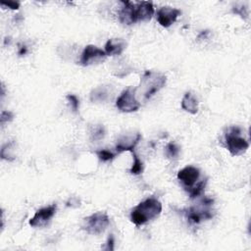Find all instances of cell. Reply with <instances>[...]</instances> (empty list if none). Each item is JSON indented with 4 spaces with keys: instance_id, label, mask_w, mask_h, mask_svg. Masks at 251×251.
Returning <instances> with one entry per match:
<instances>
[{
    "instance_id": "1",
    "label": "cell",
    "mask_w": 251,
    "mask_h": 251,
    "mask_svg": "<svg viewBox=\"0 0 251 251\" xmlns=\"http://www.w3.org/2000/svg\"><path fill=\"white\" fill-rule=\"evenodd\" d=\"M124 6L119 12L120 22L124 25H132L137 22L151 20L154 15V6L150 1H122Z\"/></svg>"
},
{
    "instance_id": "2",
    "label": "cell",
    "mask_w": 251,
    "mask_h": 251,
    "mask_svg": "<svg viewBox=\"0 0 251 251\" xmlns=\"http://www.w3.org/2000/svg\"><path fill=\"white\" fill-rule=\"evenodd\" d=\"M162 212V204L155 197H149L136 205L130 213V221L135 226H142L156 219Z\"/></svg>"
},
{
    "instance_id": "3",
    "label": "cell",
    "mask_w": 251,
    "mask_h": 251,
    "mask_svg": "<svg viewBox=\"0 0 251 251\" xmlns=\"http://www.w3.org/2000/svg\"><path fill=\"white\" fill-rule=\"evenodd\" d=\"M167 77L164 74L146 71L140 80V88L143 90V97L145 100L151 98L154 94L160 91L166 84Z\"/></svg>"
},
{
    "instance_id": "4",
    "label": "cell",
    "mask_w": 251,
    "mask_h": 251,
    "mask_svg": "<svg viewBox=\"0 0 251 251\" xmlns=\"http://www.w3.org/2000/svg\"><path fill=\"white\" fill-rule=\"evenodd\" d=\"M226 148L232 156H238L247 151L249 142L240 136V129L237 126H230L225 134Z\"/></svg>"
},
{
    "instance_id": "5",
    "label": "cell",
    "mask_w": 251,
    "mask_h": 251,
    "mask_svg": "<svg viewBox=\"0 0 251 251\" xmlns=\"http://www.w3.org/2000/svg\"><path fill=\"white\" fill-rule=\"evenodd\" d=\"M110 224L108 215L104 212H96L88 217H85L81 224V228L89 234L102 233Z\"/></svg>"
},
{
    "instance_id": "6",
    "label": "cell",
    "mask_w": 251,
    "mask_h": 251,
    "mask_svg": "<svg viewBox=\"0 0 251 251\" xmlns=\"http://www.w3.org/2000/svg\"><path fill=\"white\" fill-rule=\"evenodd\" d=\"M214 200L211 198H204L202 203L198 206H193L185 211V216L189 224L197 225L204 220H209L213 218V213L209 207L213 204Z\"/></svg>"
},
{
    "instance_id": "7",
    "label": "cell",
    "mask_w": 251,
    "mask_h": 251,
    "mask_svg": "<svg viewBox=\"0 0 251 251\" xmlns=\"http://www.w3.org/2000/svg\"><path fill=\"white\" fill-rule=\"evenodd\" d=\"M135 88L128 87L120 94L116 101V106L121 112L131 113L140 108V103L135 97Z\"/></svg>"
},
{
    "instance_id": "8",
    "label": "cell",
    "mask_w": 251,
    "mask_h": 251,
    "mask_svg": "<svg viewBox=\"0 0 251 251\" xmlns=\"http://www.w3.org/2000/svg\"><path fill=\"white\" fill-rule=\"evenodd\" d=\"M57 210V205L52 204L50 206L41 208L35 212L33 217L29 220L28 224L32 227H42L45 226L49 221L53 218Z\"/></svg>"
},
{
    "instance_id": "9",
    "label": "cell",
    "mask_w": 251,
    "mask_h": 251,
    "mask_svg": "<svg viewBox=\"0 0 251 251\" xmlns=\"http://www.w3.org/2000/svg\"><path fill=\"white\" fill-rule=\"evenodd\" d=\"M106 58V53L104 50L96 47L95 45L89 44L84 47L80 59L79 64L81 66H88L97 62H101Z\"/></svg>"
},
{
    "instance_id": "10",
    "label": "cell",
    "mask_w": 251,
    "mask_h": 251,
    "mask_svg": "<svg viewBox=\"0 0 251 251\" xmlns=\"http://www.w3.org/2000/svg\"><path fill=\"white\" fill-rule=\"evenodd\" d=\"M200 176V171L193 166H186L177 173V179L181 182L185 190L192 187Z\"/></svg>"
},
{
    "instance_id": "11",
    "label": "cell",
    "mask_w": 251,
    "mask_h": 251,
    "mask_svg": "<svg viewBox=\"0 0 251 251\" xmlns=\"http://www.w3.org/2000/svg\"><path fill=\"white\" fill-rule=\"evenodd\" d=\"M180 14L181 11L178 9L170 6H164L157 11V21L162 26L169 27L176 21Z\"/></svg>"
},
{
    "instance_id": "12",
    "label": "cell",
    "mask_w": 251,
    "mask_h": 251,
    "mask_svg": "<svg viewBox=\"0 0 251 251\" xmlns=\"http://www.w3.org/2000/svg\"><path fill=\"white\" fill-rule=\"evenodd\" d=\"M141 139V134L139 132H136L134 134H127L123 135L117 140L116 144V150L118 153H122L125 151H134L135 146Z\"/></svg>"
},
{
    "instance_id": "13",
    "label": "cell",
    "mask_w": 251,
    "mask_h": 251,
    "mask_svg": "<svg viewBox=\"0 0 251 251\" xmlns=\"http://www.w3.org/2000/svg\"><path fill=\"white\" fill-rule=\"evenodd\" d=\"M126 43L122 38H111L105 44L106 56L120 55L126 49Z\"/></svg>"
},
{
    "instance_id": "14",
    "label": "cell",
    "mask_w": 251,
    "mask_h": 251,
    "mask_svg": "<svg viewBox=\"0 0 251 251\" xmlns=\"http://www.w3.org/2000/svg\"><path fill=\"white\" fill-rule=\"evenodd\" d=\"M181 108L189 114H192V115L197 114L198 112L197 98L191 92H186L181 99Z\"/></svg>"
},
{
    "instance_id": "15",
    "label": "cell",
    "mask_w": 251,
    "mask_h": 251,
    "mask_svg": "<svg viewBox=\"0 0 251 251\" xmlns=\"http://www.w3.org/2000/svg\"><path fill=\"white\" fill-rule=\"evenodd\" d=\"M110 95V88L108 85H101L94 88L90 92V101L92 102H103L108 99Z\"/></svg>"
},
{
    "instance_id": "16",
    "label": "cell",
    "mask_w": 251,
    "mask_h": 251,
    "mask_svg": "<svg viewBox=\"0 0 251 251\" xmlns=\"http://www.w3.org/2000/svg\"><path fill=\"white\" fill-rule=\"evenodd\" d=\"M206 183H207V178L198 181V182H197L196 184H194L192 187H190L189 189H187L186 191L188 192L189 197H190V198H195V197L200 196V195L203 193L204 189H205Z\"/></svg>"
},
{
    "instance_id": "17",
    "label": "cell",
    "mask_w": 251,
    "mask_h": 251,
    "mask_svg": "<svg viewBox=\"0 0 251 251\" xmlns=\"http://www.w3.org/2000/svg\"><path fill=\"white\" fill-rule=\"evenodd\" d=\"M131 153H132L133 163H132V166L129 170V173L131 175H140V174H142V172L144 170V165H143L142 161L138 158V156L135 154L134 151H132Z\"/></svg>"
},
{
    "instance_id": "18",
    "label": "cell",
    "mask_w": 251,
    "mask_h": 251,
    "mask_svg": "<svg viewBox=\"0 0 251 251\" xmlns=\"http://www.w3.org/2000/svg\"><path fill=\"white\" fill-rule=\"evenodd\" d=\"M96 155L102 162H109V161H112L115 158V154L113 152H111L110 150H107V149L97 150Z\"/></svg>"
},
{
    "instance_id": "19",
    "label": "cell",
    "mask_w": 251,
    "mask_h": 251,
    "mask_svg": "<svg viewBox=\"0 0 251 251\" xmlns=\"http://www.w3.org/2000/svg\"><path fill=\"white\" fill-rule=\"evenodd\" d=\"M178 154H179V148L176 143L170 142L166 146V155L168 158H176L178 156Z\"/></svg>"
},
{
    "instance_id": "20",
    "label": "cell",
    "mask_w": 251,
    "mask_h": 251,
    "mask_svg": "<svg viewBox=\"0 0 251 251\" xmlns=\"http://www.w3.org/2000/svg\"><path fill=\"white\" fill-rule=\"evenodd\" d=\"M105 135V128L103 126H97L91 132V138L93 140H100Z\"/></svg>"
},
{
    "instance_id": "21",
    "label": "cell",
    "mask_w": 251,
    "mask_h": 251,
    "mask_svg": "<svg viewBox=\"0 0 251 251\" xmlns=\"http://www.w3.org/2000/svg\"><path fill=\"white\" fill-rule=\"evenodd\" d=\"M66 98L70 102L73 110L75 112H76L78 110V108H79V100H78V98L75 94H67Z\"/></svg>"
},
{
    "instance_id": "22",
    "label": "cell",
    "mask_w": 251,
    "mask_h": 251,
    "mask_svg": "<svg viewBox=\"0 0 251 251\" xmlns=\"http://www.w3.org/2000/svg\"><path fill=\"white\" fill-rule=\"evenodd\" d=\"M14 119V114L10 111H2L1 112V125H3L6 122H11Z\"/></svg>"
},
{
    "instance_id": "23",
    "label": "cell",
    "mask_w": 251,
    "mask_h": 251,
    "mask_svg": "<svg viewBox=\"0 0 251 251\" xmlns=\"http://www.w3.org/2000/svg\"><path fill=\"white\" fill-rule=\"evenodd\" d=\"M2 7H7L9 9L12 10H18L20 7V3L19 2H15V1H8V2H1L0 3Z\"/></svg>"
},
{
    "instance_id": "24",
    "label": "cell",
    "mask_w": 251,
    "mask_h": 251,
    "mask_svg": "<svg viewBox=\"0 0 251 251\" xmlns=\"http://www.w3.org/2000/svg\"><path fill=\"white\" fill-rule=\"evenodd\" d=\"M105 249L106 250H113L114 249V236L112 234H110V236L108 237Z\"/></svg>"
},
{
    "instance_id": "25",
    "label": "cell",
    "mask_w": 251,
    "mask_h": 251,
    "mask_svg": "<svg viewBox=\"0 0 251 251\" xmlns=\"http://www.w3.org/2000/svg\"><path fill=\"white\" fill-rule=\"evenodd\" d=\"M26 53V47L25 45L21 46L20 50H19V55H25Z\"/></svg>"
}]
</instances>
